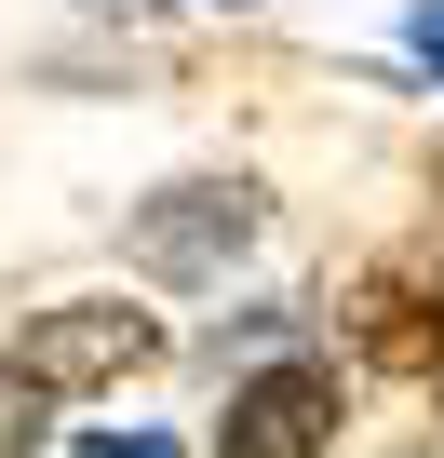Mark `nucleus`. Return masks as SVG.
Listing matches in <instances>:
<instances>
[{
  "mask_svg": "<svg viewBox=\"0 0 444 458\" xmlns=\"http://www.w3.org/2000/svg\"><path fill=\"white\" fill-rule=\"evenodd\" d=\"M256 229H270V189L256 175H175V189H148L121 216V243H135L148 284H230L256 257Z\"/></svg>",
  "mask_w": 444,
  "mask_h": 458,
  "instance_id": "1",
  "label": "nucleus"
},
{
  "mask_svg": "<svg viewBox=\"0 0 444 458\" xmlns=\"http://www.w3.org/2000/svg\"><path fill=\"white\" fill-rule=\"evenodd\" d=\"M148 364H162V324L121 310V297H68V310H41V324L14 337V377H28V391H121V377H148Z\"/></svg>",
  "mask_w": 444,
  "mask_h": 458,
  "instance_id": "2",
  "label": "nucleus"
},
{
  "mask_svg": "<svg viewBox=\"0 0 444 458\" xmlns=\"http://www.w3.org/2000/svg\"><path fill=\"white\" fill-rule=\"evenodd\" d=\"M215 458H337V364H270L230 391V418H215Z\"/></svg>",
  "mask_w": 444,
  "mask_h": 458,
  "instance_id": "3",
  "label": "nucleus"
},
{
  "mask_svg": "<svg viewBox=\"0 0 444 458\" xmlns=\"http://www.w3.org/2000/svg\"><path fill=\"white\" fill-rule=\"evenodd\" d=\"M364 351H377V364H404V377H431V364H444V270H431V257L377 270V297H364Z\"/></svg>",
  "mask_w": 444,
  "mask_h": 458,
  "instance_id": "4",
  "label": "nucleus"
},
{
  "mask_svg": "<svg viewBox=\"0 0 444 458\" xmlns=\"http://www.w3.org/2000/svg\"><path fill=\"white\" fill-rule=\"evenodd\" d=\"M41 404H54V391H28L14 364H0V458H28V445H41Z\"/></svg>",
  "mask_w": 444,
  "mask_h": 458,
  "instance_id": "5",
  "label": "nucleus"
},
{
  "mask_svg": "<svg viewBox=\"0 0 444 458\" xmlns=\"http://www.w3.org/2000/svg\"><path fill=\"white\" fill-rule=\"evenodd\" d=\"M404 55H417V68L444 81V0H417V14H404Z\"/></svg>",
  "mask_w": 444,
  "mask_h": 458,
  "instance_id": "6",
  "label": "nucleus"
},
{
  "mask_svg": "<svg viewBox=\"0 0 444 458\" xmlns=\"http://www.w3.org/2000/svg\"><path fill=\"white\" fill-rule=\"evenodd\" d=\"M81 458H175V445H162V431H95Z\"/></svg>",
  "mask_w": 444,
  "mask_h": 458,
  "instance_id": "7",
  "label": "nucleus"
},
{
  "mask_svg": "<svg viewBox=\"0 0 444 458\" xmlns=\"http://www.w3.org/2000/svg\"><path fill=\"white\" fill-rule=\"evenodd\" d=\"M215 14H256V0H215Z\"/></svg>",
  "mask_w": 444,
  "mask_h": 458,
  "instance_id": "8",
  "label": "nucleus"
},
{
  "mask_svg": "<svg viewBox=\"0 0 444 458\" xmlns=\"http://www.w3.org/2000/svg\"><path fill=\"white\" fill-rule=\"evenodd\" d=\"M431 404H444V364H431Z\"/></svg>",
  "mask_w": 444,
  "mask_h": 458,
  "instance_id": "9",
  "label": "nucleus"
},
{
  "mask_svg": "<svg viewBox=\"0 0 444 458\" xmlns=\"http://www.w3.org/2000/svg\"><path fill=\"white\" fill-rule=\"evenodd\" d=\"M121 14H135V0H121Z\"/></svg>",
  "mask_w": 444,
  "mask_h": 458,
  "instance_id": "10",
  "label": "nucleus"
}]
</instances>
